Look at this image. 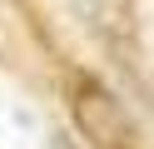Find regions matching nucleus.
<instances>
[{
    "instance_id": "obj_1",
    "label": "nucleus",
    "mask_w": 154,
    "mask_h": 149,
    "mask_svg": "<svg viewBox=\"0 0 154 149\" xmlns=\"http://www.w3.org/2000/svg\"><path fill=\"white\" fill-rule=\"evenodd\" d=\"M70 119H75V129L85 134L90 149H134V119L124 109V99L100 75L70 79Z\"/></svg>"
}]
</instances>
